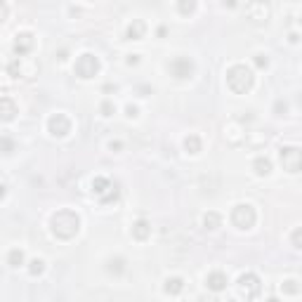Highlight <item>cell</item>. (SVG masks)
<instances>
[{"instance_id": "cell-1", "label": "cell", "mask_w": 302, "mask_h": 302, "mask_svg": "<svg viewBox=\"0 0 302 302\" xmlns=\"http://www.w3.org/2000/svg\"><path fill=\"white\" fill-rule=\"evenodd\" d=\"M52 234L57 238H62V241H69V238H73L76 234H78V229H81V217L76 215L73 210L69 208H62L57 210L52 215Z\"/></svg>"}, {"instance_id": "cell-2", "label": "cell", "mask_w": 302, "mask_h": 302, "mask_svg": "<svg viewBox=\"0 0 302 302\" xmlns=\"http://www.w3.org/2000/svg\"><path fill=\"white\" fill-rule=\"evenodd\" d=\"M253 71L248 69L246 64H234L232 69L226 71V85H229V90L236 95H246L253 87Z\"/></svg>"}, {"instance_id": "cell-3", "label": "cell", "mask_w": 302, "mask_h": 302, "mask_svg": "<svg viewBox=\"0 0 302 302\" xmlns=\"http://www.w3.org/2000/svg\"><path fill=\"white\" fill-rule=\"evenodd\" d=\"M246 17H248L250 24H255V26L267 24L269 17H272V10H269L267 0H250L248 5H246Z\"/></svg>"}, {"instance_id": "cell-4", "label": "cell", "mask_w": 302, "mask_h": 302, "mask_svg": "<svg viewBox=\"0 0 302 302\" xmlns=\"http://www.w3.org/2000/svg\"><path fill=\"white\" fill-rule=\"evenodd\" d=\"M255 220H257V213L250 203H238L232 210V222L238 229H250V226L255 224Z\"/></svg>"}, {"instance_id": "cell-5", "label": "cell", "mask_w": 302, "mask_h": 302, "mask_svg": "<svg viewBox=\"0 0 302 302\" xmlns=\"http://www.w3.org/2000/svg\"><path fill=\"white\" fill-rule=\"evenodd\" d=\"M262 291V284L260 279H257L253 272H246L238 276V293L243 297H248V300H253V297H257Z\"/></svg>"}, {"instance_id": "cell-6", "label": "cell", "mask_w": 302, "mask_h": 302, "mask_svg": "<svg viewBox=\"0 0 302 302\" xmlns=\"http://www.w3.org/2000/svg\"><path fill=\"white\" fill-rule=\"evenodd\" d=\"M76 76L78 78H95L97 76V71H99V62H97V57L95 54H81V57L76 59Z\"/></svg>"}, {"instance_id": "cell-7", "label": "cell", "mask_w": 302, "mask_h": 302, "mask_svg": "<svg viewBox=\"0 0 302 302\" xmlns=\"http://www.w3.org/2000/svg\"><path fill=\"white\" fill-rule=\"evenodd\" d=\"M47 130H50V135H54V137H66V135L71 133V121L66 114H52V116L47 118Z\"/></svg>"}, {"instance_id": "cell-8", "label": "cell", "mask_w": 302, "mask_h": 302, "mask_svg": "<svg viewBox=\"0 0 302 302\" xmlns=\"http://www.w3.org/2000/svg\"><path fill=\"white\" fill-rule=\"evenodd\" d=\"M7 71H10L14 78H19V76H24V78H31V76H35V71H38V66L31 62V59H26L22 54V57H17L14 62H10V66H7Z\"/></svg>"}, {"instance_id": "cell-9", "label": "cell", "mask_w": 302, "mask_h": 302, "mask_svg": "<svg viewBox=\"0 0 302 302\" xmlns=\"http://www.w3.org/2000/svg\"><path fill=\"white\" fill-rule=\"evenodd\" d=\"M281 165L288 173H300V149L297 146H284L281 149Z\"/></svg>"}, {"instance_id": "cell-10", "label": "cell", "mask_w": 302, "mask_h": 302, "mask_svg": "<svg viewBox=\"0 0 302 302\" xmlns=\"http://www.w3.org/2000/svg\"><path fill=\"white\" fill-rule=\"evenodd\" d=\"M170 71H173L175 78H189L194 73V62L186 57H177L170 62Z\"/></svg>"}, {"instance_id": "cell-11", "label": "cell", "mask_w": 302, "mask_h": 302, "mask_svg": "<svg viewBox=\"0 0 302 302\" xmlns=\"http://www.w3.org/2000/svg\"><path fill=\"white\" fill-rule=\"evenodd\" d=\"M222 133H224V140L229 142V144H238V142L243 140V128H241V123H238V121L224 123Z\"/></svg>"}, {"instance_id": "cell-12", "label": "cell", "mask_w": 302, "mask_h": 302, "mask_svg": "<svg viewBox=\"0 0 302 302\" xmlns=\"http://www.w3.org/2000/svg\"><path fill=\"white\" fill-rule=\"evenodd\" d=\"M205 286H208L210 291H224L226 288V274L220 272V269H215V272H210L208 276H205Z\"/></svg>"}, {"instance_id": "cell-13", "label": "cell", "mask_w": 302, "mask_h": 302, "mask_svg": "<svg viewBox=\"0 0 302 302\" xmlns=\"http://www.w3.org/2000/svg\"><path fill=\"white\" fill-rule=\"evenodd\" d=\"M31 47H33V35L31 33H17V38H14V52L22 57V54H29Z\"/></svg>"}, {"instance_id": "cell-14", "label": "cell", "mask_w": 302, "mask_h": 302, "mask_svg": "<svg viewBox=\"0 0 302 302\" xmlns=\"http://www.w3.org/2000/svg\"><path fill=\"white\" fill-rule=\"evenodd\" d=\"M17 116V104L10 97H0V121H12Z\"/></svg>"}, {"instance_id": "cell-15", "label": "cell", "mask_w": 302, "mask_h": 302, "mask_svg": "<svg viewBox=\"0 0 302 302\" xmlns=\"http://www.w3.org/2000/svg\"><path fill=\"white\" fill-rule=\"evenodd\" d=\"M133 236L137 238V241H146V238L151 236V224L146 220H137L133 224Z\"/></svg>"}, {"instance_id": "cell-16", "label": "cell", "mask_w": 302, "mask_h": 302, "mask_svg": "<svg viewBox=\"0 0 302 302\" xmlns=\"http://www.w3.org/2000/svg\"><path fill=\"white\" fill-rule=\"evenodd\" d=\"M144 31H146L144 22H142V19H133V24L128 26V38L130 41H142V38H144Z\"/></svg>"}, {"instance_id": "cell-17", "label": "cell", "mask_w": 302, "mask_h": 302, "mask_svg": "<svg viewBox=\"0 0 302 302\" xmlns=\"http://www.w3.org/2000/svg\"><path fill=\"white\" fill-rule=\"evenodd\" d=\"M182 288H184V281H182L180 276H173V279H168L165 286H163V291L168 293V295H180Z\"/></svg>"}, {"instance_id": "cell-18", "label": "cell", "mask_w": 302, "mask_h": 302, "mask_svg": "<svg viewBox=\"0 0 302 302\" xmlns=\"http://www.w3.org/2000/svg\"><path fill=\"white\" fill-rule=\"evenodd\" d=\"M253 168H255L257 175H269L272 173V161L267 156H257L255 163H253Z\"/></svg>"}, {"instance_id": "cell-19", "label": "cell", "mask_w": 302, "mask_h": 302, "mask_svg": "<svg viewBox=\"0 0 302 302\" xmlns=\"http://www.w3.org/2000/svg\"><path fill=\"white\" fill-rule=\"evenodd\" d=\"M184 149L189 151V154H198V151H201V140H198L196 135H186L184 137Z\"/></svg>"}, {"instance_id": "cell-20", "label": "cell", "mask_w": 302, "mask_h": 302, "mask_svg": "<svg viewBox=\"0 0 302 302\" xmlns=\"http://www.w3.org/2000/svg\"><path fill=\"white\" fill-rule=\"evenodd\" d=\"M220 222H222V217L217 215V213H213V210L203 215V226H205V229H217V226H220Z\"/></svg>"}, {"instance_id": "cell-21", "label": "cell", "mask_w": 302, "mask_h": 302, "mask_svg": "<svg viewBox=\"0 0 302 302\" xmlns=\"http://www.w3.org/2000/svg\"><path fill=\"white\" fill-rule=\"evenodd\" d=\"M7 265H10V267H19V265H24V250L12 248L10 255H7Z\"/></svg>"}, {"instance_id": "cell-22", "label": "cell", "mask_w": 302, "mask_h": 302, "mask_svg": "<svg viewBox=\"0 0 302 302\" xmlns=\"http://www.w3.org/2000/svg\"><path fill=\"white\" fill-rule=\"evenodd\" d=\"M177 7H180V12L184 17H189V14L196 12V0H177Z\"/></svg>"}, {"instance_id": "cell-23", "label": "cell", "mask_w": 302, "mask_h": 302, "mask_svg": "<svg viewBox=\"0 0 302 302\" xmlns=\"http://www.w3.org/2000/svg\"><path fill=\"white\" fill-rule=\"evenodd\" d=\"M284 293H288V295H297V293H300V286H297V281L295 279L284 281Z\"/></svg>"}, {"instance_id": "cell-24", "label": "cell", "mask_w": 302, "mask_h": 302, "mask_svg": "<svg viewBox=\"0 0 302 302\" xmlns=\"http://www.w3.org/2000/svg\"><path fill=\"white\" fill-rule=\"evenodd\" d=\"M12 151H14V142L3 135V137H0V154H12Z\"/></svg>"}, {"instance_id": "cell-25", "label": "cell", "mask_w": 302, "mask_h": 302, "mask_svg": "<svg viewBox=\"0 0 302 302\" xmlns=\"http://www.w3.org/2000/svg\"><path fill=\"white\" fill-rule=\"evenodd\" d=\"M106 269H109L111 274H121L123 272V260H121V257H116V260H109V267H106Z\"/></svg>"}, {"instance_id": "cell-26", "label": "cell", "mask_w": 302, "mask_h": 302, "mask_svg": "<svg viewBox=\"0 0 302 302\" xmlns=\"http://www.w3.org/2000/svg\"><path fill=\"white\" fill-rule=\"evenodd\" d=\"M102 114H104V116H114V114H116V104H114L111 99L102 102Z\"/></svg>"}, {"instance_id": "cell-27", "label": "cell", "mask_w": 302, "mask_h": 302, "mask_svg": "<svg viewBox=\"0 0 302 302\" xmlns=\"http://www.w3.org/2000/svg\"><path fill=\"white\" fill-rule=\"evenodd\" d=\"M43 260H33L31 262V267H29V272H31V276H38V274H43Z\"/></svg>"}, {"instance_id": "cell-28", "label": "cell", "mask_w": 302, "mask_h": 302, "mask_svg": "<svg viewBox=\"0 0 302 302\" xmlns=\"http://www.w3.org/2000/svg\"><path fill=\"white\" fill-rule=\"evenodd\" d=\"M255 64L260 66V69H265V66H267L269 62H267V57H265V54H257V57H255Z\"/></svg>"}, {"instance_id": "cell-29", "label": "cell", "mask_w": 302, "mask_h": 302, "mask_svg": "<svg viewBox=\"0 0 302 302\" xmlns=\"http://www.w3.org/2000/svg\"><path fill=\"white\" fill-rule=\"evenodd\" d=\"M5 19H7V5L3 3V0H0V24L5 22Z\"/></svg>"}, {"instance_id": "cell-30", "label": "cell", "mask_w": 302, "mask_h": 302, "mask_svg": "<svg viewBox=\"0 0 302 302\" xmlns=\"http://www.w3.org/2000/svg\"><path fill=\"white\" fill-rule=\"evenodd\" d=\"M293 246H295V248H300V229H295V232H293Z\"/></svg>"}, {"instance_id": "cell-31", "label": "cell", "mask_w": 302, "mask_h": 302, "mask_svg": "<svg viewBox=\"0 0 302 302\" xmlns=\"http://www.w3.org/2000/svg\"><path fill=\"white\" fill-rule=\"evenodd\" d=\"M128 116H137V106H133V104L128 106Z\"/></svg>"}, {"instance_id": "cell-32", "label": "cell", "mask_w": 302, "mask_h": 302, "mask_svg": "<svg viewBox=\"0 0 302 302\" xmlns=\"http://www.w3.org/2000/svg\"><path fill=\"white\" fill-rule=\"evenodd\" d=\"M5 198V184H0V201Z\"/></svg>"}]
</instances>
